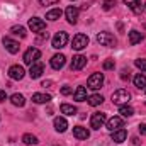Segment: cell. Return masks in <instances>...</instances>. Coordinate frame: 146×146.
Masks as SVG:
<instances>
[{"mask_svg": "<svg viewBox=\"0 0 146 146\" xmlns=\"http://www.w3.org/2000/svg\"><path fill=\"white\" fill-rule=\"evenodd\" d=\"M61 114H66V115H75L76 114V107L70 106V104H61Z\"/></svg>", "mask_w": 146, "mask_h": 146, "instance_id": "obj_27", "label": "cell"}, {"mask_svg": "<svg viewBox=\"0 0 146 146\" xmlns=\"http://www.w3.org/2000/svg\"><path fill=\"white\" fill-rule=\"evenodd\" d=\"M24 68L21 66V65H12L10 68H9V76L12 78V80H22L24 78Z\"/></svg>", "mask_w": 146, "mask_h": 146, "instance_id": "obj_10", "label": "cell"}, {"mask_svg": "<svg viewBox=\"0 0 146 146\" xmlns=\"http://www.w3.org/2000/svg\"><path fill=\"white\" fill-rule=\"evenodd\" d=\"M102 102H104V97L99 95V94H94V95L88 97V106H92V107H97V106H100Z\"/></svg>", "mask_w": 146, "mask_h": 146, "instance_id": "obj_26", "label": "cell"}, {"mask_svg": "<svg viewBox=\"0 0 146 146\" xmlns=\"http://www.w3.org/2000/svg\"><path fill=\"white\" fill-rule=\"evenodd\" d=\"M115 5V0H104V10H110Z\"/></svg>", "mask_w": 146, "mask_h": 146, "instance_id": "obj_33", "label": "cell"}, {"mask_svg": "<svg viewBox=\"0 0 146 146\" xmlns=\"http://www.w3.org/2000/svg\"><path fill=\"white\" fill-rule=\"evenodd\" d=\"M7 100V94H5V90H0V102H5Z\"/></svg>", "mask_w": 146, "mask_h": 146, "instance_id": "obj_36", "label": "cell"}, {"mask_svg": "<svg viewBox=\"0 0 146 146\" xmlns=\"http://www.w3.org/2000/svg\"><path fill=\"white\" fill-rule=\"evenodd\" d=\"M54 129L58 131V133H65L66 129H68V122H66V119L65 117H54Z\"/></svg>", "mask_w": 146, "mask_h": 146, "instance_id": "obj_17", "label": "cell"}, {"mask_svg": "<svg viewBox=\"0 0 146 146\" xmlns=\"http://www.w3.org/2000/svg\"><path fill=\"white\" fill-rule=\"evenodd\" d=\"M42 72H44V65H42L41 61L33 63V65H31V68H29V75H31V78H33V80L39 78V76L42 75Z\"/></svg>", "mask_w": 146, "mask_h": 146, "instance_id": "obj_14", "label": "cell"}, {"mask_svg": "<svg viewBox=\"0 0 146 146\" xmlns=\"http://www.w3.org/2000/svg\"><path fill=\"white\" fill-rule=\"evenodd\" d=\"M29 29L33 33H42L46 29V22L39 17H33V19H29Z\"/></svg>", "mask_w": 146, "mask_h": 146, "instance_id": "obj_8", "label": "cell"}, {"mask_svg": "<svg viewBox=\"0 0 146 146\" xmlns=\"http://www.w3.org/2000/svg\"><path fill=\"white\" fill-rule=\"evenodd\" d=\"M145 90H146V88H145Z\"/></svg>", "mask_w": 146, "mask_h": 146, "instance_id": "obj_40", "label": "cell"}, {"mask_svg": "<svg viewBox=\"0 0 146 146\" xmlns=\"http://www.w3.org/2000/svg\"><path fill=\"white\" fill-rule=\"evenodd\" d=\"M85 65H87V58H85L83 54H76V56H73L70 68H72V72H78V70H82Z\"/></svg>", "mask_w": 146, "mask_h": 146, "instance_id": "obj_9", "label": "cell"}, {"mask_svg": "<svg viewBox=\"0 0 146 146\" xmlns=\"http://www.w3.org/2000/svg\"><path fill=\"white\" fill-rule=\"evenodd\" d=\"M10 33H12L14 36H19V37H26V36H27L26 27H22V26H14V27L10 29Z\"/></svg>", "mask_w": 146, "mask_h": 146, "instance_id": "obj_29", "label": "cell"}, {"mask_svg": "<svg viewBox=\"0 0 146 146\" xmlns=\"http://www.w3.org/2000/svg\"><path fill=\"white\" fill-rule=\"evenodd\" d=\"M129 100H131V94L124 88H119L112 94V102L117 104V106H126Z\"/></svg>", "mask_w": 146, "mask_h": 146, "instance_id": "obj_1", "label": "cell"}, {"mask_svg": "<svg viewBox=\"0 0 146 146\" xmlns=\"http://www.w3.org/2000/svg\"><path fill=\"white\" fill-rule=\"evenodd\" d=\"M145 12H146V3H145Z\"/></svg>", "mask_w": 146, "mask_h": 146, "instance_id": "obj_39", "label": "cell"}, {"mask_svg": "<svg viewBox=\"0 0 146 146\" xmlns=\"http://www.w3.org/2000/svg\"><path fill=\"white\" fill-rule=\"evenodd\" d=\"M134 65H136L141 72H146V60H141V58H139V60L134 61Z\"/></svg>", "mask_w": 146, "mask_h": 146, "instance_id": "obj_31", "label": "cell"}, {"mask_svg": "<svg viewBox=\"0 0 146 146\" xmlns=\"http://www.w3.org/2000/svg\"><path fill=\"white\" fill-rule=\"evenodd\" d=\"M139 133L143 136H146V124H139Z\"/></svg>", "mask_w": 146, "mask_h": 146, "instance_id": "obj_37", "label": "cell"}, {"mask_svg": "<svg viewBox=\"0 0 146 146\" xmlns=\"http://www.w3.org/2000/svg\"><path fill=\"white\" fill-rule=\"evenodd\" d=\"M97 42H99L100 46H107V48H114V46L117 44L115 37L112 36L110 33H99V34H97Z\"/></svg>", "mask_w": 146, "mask_h": 146, "instance_id": "obj_3", "label": "cell"}, {"mask_svg": "<svg viewBox=\"0 0 146 146\" xmlns=\"http://www.w3.org/2000/svg\"><path fill=\"white\" fill-rule=\"evenodd\" d=\"M61 15H63V10H61V9H51V10L46 14V19H48V21H58Z\"/></svg>", "mask_w": 146, "mask_h": 146, "instance_id": "obj_23", "label": "cell"}, {"mask_svg": "<svg viewBox=\"0 0 146 146\" xmlns=\"http://www.w3.org/2000/svg\"><path fill=\"white\" fill-rule=\"evenodd\" d=\"M124 3H126L134 14H139V12H141V2H139V0H124Z\"/></svg>", "mask_w": 146, "mask_h": 146, "instance_id": "obj_21", "label": "cell"}, {"mask_svg": "<svg viewBox=\"0 0 146 146\" xmlns=\"http://www.w3.org/2000/svg\"><path fill=\"white\" fill-rule=\"evenodd\" d=\"M73 136H75L76 139H88L90 133H88V129H87V127L75 126V127H73Z\"/></svg>", "mask_w": 146, "mask_h": 146, "instance_id": "obj_16", "label": "cell"}, {"mask_svg": "<svg viewBox=\"0 0 146 146\" xmlns=\"http://www.w3.org/2000/svg\"><path fill=\"white\" fill-rule=\"evenodd\" d=\"M66 42H68V34L63 33V31H61V33H56V34L53 36V41H51V44H53L54 49H61V48H65Z\"/></svg>", "mask_w": 146, "mask_h": 146, "instance_id": "obj_6", "label": "cell"}, {"mask_svg": "<svg viewBox=\"0 0 146 146\" xmlns=\"http://www.w3.org/2000/svg\"><path fill=\"white\" fill-rule=\"evenodd\" d=\"M73 99H75L76 102L87 100V88H85V87H76V90H75V94H73Z\"/></svg>", "mask_w": 146, "mask_h": 146, "instance_id": "obj_19", "label": "cell"}, {"mask_svg": "<svg viewBox=\"0 0 146 146\" xmlns=\"http://www.w3.org/2000/svg\"><path fill=\"white\" fill-rule=\"evenodd\" d=\"M3 46H5V49L10 53V54H15V53H19V42L17 41H14V39H10V37H3Z\"/></svg>", "mask_w": 146, "mask_h": 146, "instance_id": "obj_11", "label": "cell"}, {"mask_svg": "<svg viewBox=\"0 0 146 146\" xmlns=\"http://www.w3.org/2000/svg\"><path fill=\"white\" fill-rule=\"evenodd\" d=\"M122 126H124V121H122V117H119V115H114V117H110L109 121H107V129H109L110 133L121 129Z\"/></svg>", "mask_w": 146, "mask_h": 146, "instance_id": "obj_12", "label": "cell"}, {"mask_svg": "<svg viewBox=\"0 0 146 146\" xmlns=\"http://www.w3.org/2000/svg\"><path fill=\"white\" fill-rule=\"evenodd\" d=\"M41 58V51L37 49V48H29L26 53H24V63L26 65H33V63H36L37 60Z\"/></svg>", "mask_w": 146, "mask_h": 146, "instance_id": "obj_5", "label": "cell"}, {"mask_svg": "<svg viewBox=\"0 0 146 146\" xmlns=\"http://www.w3.org/2000/svg\"><path fill=\"white\" fill-rule=\"evenodd\" d=\"M119 114H121V117H131L133 114H134V109L131 107V106H121V109H119Z\"/></svg>", "mask_w": 146, "mask_h": 146, "instance_id": "obj_28", "label": "cell"}, {"mask_svg": "<svg viewBox=\"0 0 146 146\" xmlns=\"http://www.w3.org/2000/svg\"><path fill=\"white\" fill-rule=\"evenodd\" d=\"M126 138H127L126 129L121 127V129H117V131H112V141H114V143H124Z\"/></svg>", "mask_w": 146, "mask_h": 146, "instance_id": "obj_18", "label": "cell"}, {"mask_svg": "<svg viewBox=\"0 0 146 146\" xmlns=\"http://www.w3.org/2000/svg\"><path fill=\"white\" fill-rule=\"evenodd\" d=\"M65 63H66L65 54H54V56L51 58V68H53V70H61V68L65 66Z\"/></svg>", "mask_w": 146, "mask_h": 146, "instance_id": "obj_15", "label": "cell"}, {"mask_svg": "<svg viewBox=\"0 0 146 146\" xmlns=\"http://www.w3.org/2000/svg\"><path fill=\"white\" fill-rule=\"evenodd\" d=\"M10 102H12L15 107H24V106H26V99H24L22 94H14V95L10 97Z\"/></svg>", "mask_w": 146, "mask_h": 146, "instance_id": "obj_20", "label": "cell"}, {"mask_svg": "<svg viewBox=\"0 0 146 146\" xmlns=\"http://www.w3.org/2000/svg\"><path fill=\"white\" fill-rule=\"evenodd\" d=\"M22 143L24 145H37L39 141H37V138L34 134H24L22 136Z\"/></svg>", "mask_w": 146, "mask_h": 146, "instance_id": "obj_30", "label": "cell"}, {"mask_svg": "<svg viewBox=\"0 0 146 146\" xmlns=\"http://www.w3.org/2000/svg\"><path fill=\"white\" fill-rule=\"evenodd\" d=\"M106 121H107V117H106L104 112H95V114H92V117H90V127H92V129H100V127L106 124Z\"/></svg>", "mask_w": 146, "mask_h": 146, "instance_id": "obj_4", "label": "cell"}, {"mask_svg": "<svg viewBox=\"0 0 146 146\" xmlns=\"http://www.w3.org/2000/svg\"><path fill=\"white\" fill-rule=\"evenodd\" d=\"M73 90L72 87H68V85H65V87H61V95H70Z\"/></svg>", "mask_w": 146, "mask_h": 146, "instance_id": "obj_34", "label": "cell"}, {"mask_svg": "<svg viewBox=\"0 0 146 146\" xmlns=\"http://www.w3.org/2000/svg\"><path fill=\"white\" fill-rule=\"evenodd\" d=\"M78 14H80V10L76 9V7H66V10H65V15H66V21L70 22V24H76V21H78Z\"/></svg>", "mask_w": 146, "mask_h": 146, "instance_id": "obj_13", "label": "cell"}, {"mask_svg": "<svg viewBox=\"0 0 146 146\" xmlns=\"http://www.w3.org/2000/svg\"><path fill=\"white\" fill-rule=\"evenodd\" d=\"M87 85L92 90H99L104 85V73H92L87 80Z\"/></svg>", "mask_w": 146, "mask_h": 146, "instance_id": "obj_2", "label": "cell"}, {"mask_svg": "<svg viewBox=\"0 0 146 146\" xmlns=\"http://www.w3.org/2000/svg\"><path fill=\"white\" fill-rule=\"evenodd\" d=\"M41 2V5H54V3H58L60 0H39Z\"/></svg>", "mask_w": 146, "mask_h": 146, "instance_id": "obj_35", "label": "cell"}, {"mask_svg": "<svg viewBox=\"0 0 146 146\" xmlns=\"http://www.w3.org/2000/svg\"><path fill=\"white\" fill-rule=\"evenodd\" d=\"M143 41V34L139 33V31H131L129 33V44H138V42H141Z\"/></svg>", "mask_w": 146, "mask_h": 146, "instance_id": "obj_25", "label": "cell"}, {"mask_svg": "<svg viewBox=\"0 0 146 146\" xmlns=\"http://www.w3.org/2000/svg\"><path fill=\"white\" fill-rule=\"evenodd\" d=\"M102 66H104V70H114V66H115V63H114V60H106Z\"/></svg>", "mask_w": 146, "mask_h": 146, "instance_id": "obj_32", "label": "cell"}, {"mask_svg": "<svg viewBox=\"0 0 146 146\" xmlns=\"http://www.w3.org/2000/svg\"><path fill=\"white\" fill-rule=\"evenodd\" d=\"M87 46H88V36H85V34H76V36L73 37L72 48L75 51H82V49H85Z\"/></svg>", "mask_w": 146, "mask_h": 146, "instance_id": "obj_7", "label": "cell"}, {"mask_svg": "<svg viewBox=\"0 0 146 146\" xmlns=\"http://www.w3.org/2000/svg\"><path fill=\"white\" fill-rule=\"evenodd\" d=\"M133 82H134V85H136L138 88H141V90L146 88V76L143 75V73H138V75L133 78Z\"/></svg>", "mask_w": 146, "mask_h": 146, "instance_id": "obj_22", "label": "cell"}, {"mask_svg": "<svg viewBox=\"0 0 146 146\" xmlns=\"http://www.w3.org/2000/svg\"><path fill=\"white\" fill-rule=\"evenodd\" d=\"M121 78H122V80H129V73L126 75V72H122V75H121Z\"/></svg>", "mask_w": 146, "mask_h": 146, "instance_id": "obj_38", "label": "cell"}, {"mask_svg": "<svg viewBox=\"0 0 146 146\" xmlns=\"http://www.w3.org/2000/svg\"><path fill=\"white\" fill-rule=\"evenodd\" d=\"M49 100H51V95H48V94H34L33 95V102H36V104H46Z\"/></svg>", "mask_w": 146, "mask_h": 146, "instance_id": "obj_24", "label": "cell"}]
</instances>
